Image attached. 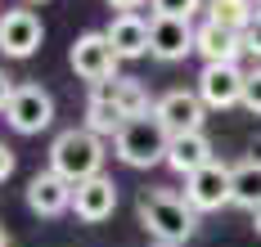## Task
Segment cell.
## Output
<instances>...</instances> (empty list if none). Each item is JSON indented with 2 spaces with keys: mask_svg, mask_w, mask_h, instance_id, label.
Here are the masks:
<instances>
[{
  "mask_svg": "<svg viewBox=\"0 0 261 247\" xmlns=\"http://www.w3.org/2000/svg\"><path fill=\"white\" fill-rule=\"evenodd\" d=\"M243 45H248V54H257V58H261V14H257V23L243 32Z\"/></svg>",
  "mask_w": 261,
  "mask_h": 247,
  "instance_id": "cell-22",
  "label": "cell"
},
{
  "mask_svg": "<svg viewBox=\"0 0 261 247\" xmlns=\"http://www.w3.org/2000/svg\"><path fill=\"white\" fill-rule=\"evenodd\" d=\"M149 247H180V243H158V238H153V243H149Z\"/></svg>",
  "mask_w": 261,
  "mask_h": 247,
  "instance_id": "cell-28",
  "label": "cell"
},
{
  "mask_svg": "<svg viewBox=\"0 0 261 247\" xmlns=\"http://www.w3.org/2000/svg\"><path fill=\"white\" fill-rule=\"evenodd\" d=\"M90 99H108V104H117L126 117H144V112H153L149 90H144L140 81H130V77H113V81L90 85Z\"/></svg>",
  "mask_w": 261,
  "mask_h": 247,
  "instance_id": "cell-16",
  "label": "cell"
},
{
  "mask_svg": "<svg viewBox=\"0 0 261 247\" xmlns=\"http://www.w3.org/2000/svg\"><path fill=\"white\" fill-rule=\"evenodd\" d=\"M257 9H261V5H257Z\"/></svg>",
  "mask_w": 261,
  "mask_h": 247,
  "instance_id": "cell-30",
  "label": "cell"
},
{
  "mask_svg": "<svg viewBox=\"0 0 261 247\" xmlns=\"http://www.w3.org/2000/svg\"><path fill=\"white\" fill-rule=\"evenodd\" d=\"M72 189L77 184L63 180L59 171H41L27 180V207L36 216H63V211H72Z\"/></svg>",
  "mask_w": 261,
  "mask_h": 247,
  "instance_id": "cell-10",
  "label": "cell"
},
{
  "mask_svg": "<svg viewBox=\"0 0 261 247\" xmlns=\"http://www.w3.org/2000/svg\"><path fill=\"white\" fill-rule=\"evenodd\" d=\"M126 121H130V117L117 108V104H108V99H90V104H86V131H95L99 139H104V135H117Z\"/></svg>",
  "mask_w": 261,
  "mask_h": 247,
  "instance_id": "cell-18",
  "label": "cell"
},
{
  "mask_svg": "<svg viewBox=\"0 0 261 247\" xmlns=\"http://www.w3.org/2000/svg\"><path fill=\"white\" fill-rule=\"evenodd\" d=\"M113 148H117V158L135 171H149V166L167 162V148H171V131L158 121L153 112H144V117H130L126 126L113 135Z\"/></svg>",
  "mask_w": 261,
  "mask_h": 247,
  "instance_id": "cell-3",
  "label": "cell"
},
{
  "mask_svg": "<svg viewBox=\"0 0 261 247\" xmlns=\"http://www.w3.org/2000/svg\"><path fill=\"white\" fill-rule=\"evenodd\" d=\"M0 247H9V234H5V225H0Z\"/></svg>",
  "mask_w": 261,
  "mask_h": 247,
  "instance_id": "cell-27",
  "label": "cell"
},
{
  "mask_svg": "<svg viewBox=\"0 0 261 247\" xmlns=\"http://www.w3.org/2000/svg\"><path fill=\"white\" fill-rule=\"evenodd\" d=\"M140 225L149 229V238H158V243H180L185 247L194 238V229H198V211L185 198L158 189V193L140 198Z\"/></svg>",
  "mask_w": 261,
  "mask_h": 247,
  "instance_id": "cell-1",
  "label": "cell"
},
{
  "mask_svg": "<svg viewBox=\"0 0 261 247\" xmlns=\"http://www.w3.org/2000/svg\"><path fill=\"white\" fill-rule=\"evenodd\" d=\"M194 50L207 58V63H234L248 45H243L239 32H230V27H221V23H212V18H203L198 32H194Z\"/></svg>",
  "mask_w": 261,
  "mask_h": 247,
  "instance_id": "cell-13",
  "label": "cell"
},
{
  "mask_svg": "<svg viewBox=\"0 0 261 247\" xmlns=\"http://www.w3.org/2000/svg\"><path fill=\"white\" fill-rule=\"evenodd\" d=\"M257 14L261 9L252 0H207V18L221 23V27H230V32H239V36L257 23Z\"/></svg>",
  "mask_w": 261,
  "mask_h": 247,
  "instance_id": "cell-17",
  "label": "cell"
},
{
  "mask_svg": "<svg viewBox=\"0 0 261 247\" xmlns=\"http://www.w3.org/2000/svg\"><path fill=\"white\" fill-rule=\"evenodd\" d=\"M41 18L32 14V9H9L5 18H0V50L9 58H32L36 54V45H41Z\"/></svg>",
  "mask_w": 261,
  "mask_h": 247,
  "instance_id": "cell-11",
  "label": "cell"
},
{
  "mask_svg": "<svg viewBox=\"0 0 261 247\" xmlns=\"http://www.w3.org/2000/svg\"><path fill=\"white\" fill-rule=\"evenodd\" d=\"M9 175H14V148H9V144H0V184H5Z\"/></svg>",
  "mask_w": 261,
  "mask_h": 247,
  "instance_id": "cell-23",
  "label": "cell"
},
{
  "mask_svg": "<svg viewBox=\"0 0 261 247\" xmlns=\"http://www.w3.org/2000/svg\"><path fill=\"white\" fill-rule=\"evenodd\" d=\"M243 85H248V72H239V63H203L198 72V99L207 108H234L243 104Z\"/></svg>",
  "mask_w": 261,
  "mask_h": 247,
  "instance_id": "cell-6",
  "label": "cell"
},
{
  "mask_svg": "<svg viewBox=\"0 0 261 247\" xmlns=\"http://www.w3.org/2000/svg\"><path fill=\"white\" fill-rule=\"evenodd\" d=\"M117 50L108 45L104 32H86V36H77V45H72V72H77L81 81L99 85V81H113L117 77Z\"/></svg>",
  "mask_w": 261,
  "mask_h": 247,
  "instance_id": "cell-5",
  "label": "cell"
},
{
  "mask_svg": "<svg viewBox=\"0 0 261 247\" xmlns=\"http://www.w3.org/2000/svg\"><path fill=\"white\" fill-rule=\"evenodd\" d=\"M203 112L207 104L189 90H167L162 99L153 104V117L171 131V135H189V131H203Z\"/></svg>",
  "mask_w": 261,
  "mask_h": 247,
  "instance_id": "cell-9",
  "label": "cell"
},
{
  "mask_svg": "<svg viewBox=\"0 0 261 247\" xmlns=\"http://www.w3.org/2000/svg\"><path fill=\"white\" fill-rule=\"evenodd\" d=\"M27 5H41V0H27Z\"/></svg>",
  "mask_w": 261,
  "mask_h": 247,
  "instance_id": "cell-29",
  "label": "cell"
},
{
  "mask_svg": "<svg viewBox=\"0 0 261 247\" xmlns=\"http://www.w3.org/2000/svg\"><path fill=\"white\" fill-rule=\"evenodd\" d=\"M212 139L203 131H189V135H171V148H167V166L171 171H180V175H194V171H203L212 166Z\"/></svg>",
  "mask_w": 261,
  "mask_h": 247,
  "instance_id": "cell-15",
  "label": "cell"
},
{
  "mask_svg": "<svg viewBox=\"0 0 261 247\" xmlns=\"http://www.w3.org/2000/svg\"><path fill=\"white\" fill-rule=\"evenodd\" d=\"M194 23L189 18H171V14H153L149 18V54L162 63H176L194 50Z\"/></svg>",
  "mask_w": 261,
  "mask_h": 247,
  "instance_id": "cell-8",
  "label": "cell"
},
{
  "mask_svg": "<svg viewBox=\"0 0 261 247\" xmlns=\"http://www.w3.org/2000/svg\"><path fill=\"white\" fill-rule=\"evenodd\" d=\"M243 108L261 117V68H252V72H248V85H243Z\"/></svg>",
  "mask_w": 261,
  "mask_h": 247,
  "instance_id": "cell-21",
  "label": "cell"
},
{
  "mask_svg": "<svg viewBox=\"0 0 261 247\" xmlns=\"http://www.w3.org/2000/svg\"><path fill=\"white\" fill-rule=\"evenodd\" d=\"M234 207L257 211L261 207V162H239L234 166Z\"/></svg>",
  "mask_w": 261,
  "mask_h": 247,
  "instance_id": "cell-19",
  "label": "cell"
},
{
  "mask_svg": "<svg viewBox=\"0 0 261 247\" xmlns=\"http://www.w3.org/2000/svg\"><path fill=\"white\" fill-rule=\"evenodd\" d=\"M203 9V0H153V14H171V18H194Z\"/></svg>",
  "mask_w": 261,
  "mask_h": 247,
  "instance_id": "cell-20",
  "label": "cell"
},
{
  "mask_svg": "<svg viewBox=\"0 0 261 247\" xmlns=\"http://www.w3.org/2000/svg\"><path fill=\"white\" fill-rule=\"evenodd\" d=\"M185 202L194 211H221L225 202H234V166L212 162L194 175H185Z\"/></svg>",
  "mask_w": 261,
  "mask_h": 247,
  "instance_id": "cell-4",
  "label": "cell"
},
{
  "mask_svg": "<svg viewBox=\"0 0 261 247\" xmlns=\"http://www.w3.org/2000/svg\"><path fill=\"white\" fill-rule=\"evenodd\" d=\"M14 90H18V85H14V77H5V72H0V112L9 108V99H14Z\"/></svg>",
  "mask_w": 261,
  "mask_h": 247,
  "instance_id": "cell-24",
  "label": "cell"
},
{
  "mask_svg": "<svg viewBox=\"0 0 261 247\" xmlns=\"http://www.w3.org/2000/svg\"><path fill=\"white\" fill-rule=\"evenodd\" d=\"M104 36H108V45L117 50V58H144L149 54V23L140 14H117L104 27Z\"/></svg>",
  "mask_w": 261,
  "mask_h": 247,
  "instance_id": "cell-14",
  "label": "cell"
},
{
  "mask_svg": "<svg viewBox=\"0 0 261 247\" xmlns=\"http://www.w3.org/2000/svg\"><path fill=\"white\" fill-rule=\"evenodd\" d=\"M5 121L18 131V135H41L54 121V99L41 90V85H18L9 108H5Z\"/></svg>",
  "mask_w": 261,
  "mask_h": 247,
  "instance_id": "cell-7",
  "label": "cell"
},
{
  "mask_svg": "<svg viewBox=\"0 0 261 247\" xmlns=\"http://www.w3.org/2000/svg\"><path fill=\"white\" fill-rule=\"evenodd\" d=\"M252 225H257V234H261V207H257V211H252Z\"/></svg>",
  "mask_w": 261,
  "mask_h": 247,
  "instance_id": "cell-26",
  "label": "cell"
},
{
  "mask_svg": "<svg viewBox=\"0 0 261 247\" xmlns=\"http://www.w3.org/2000/svg\"><path fill=\"white\" fill-rule=\"evenodd\" d=\"M50 171H59L63 180H90V175H104V139L86 126H72L63 135H54L50 144Z\"/></svg>",
  "mask_w": 261,
  "mask_h": 247,
  "instance_id": "cell-2",
  "label": "cell"
},
{
  "mask_svg": "<svg viewBox=\"0 0 261 247\" xmlns=\"http://www.w3.org/2000/svg\"><path fill=\"white\" fill-rule=\"evenodd\" d=\"M108 5H113V9H122V14H135L144 0H108Z\"/></svg>",
  "mask_w": 261,
  "mask_h": 247,
  "instance_id": "cell-25",
  "label": "cell"
},
{
  "mask_svg": "<svg viewBox=\"0 0 261 247\" xmlns=\"http://www.w3.org/2000/svg\"><path fill=\"white\" fill-rule=\"evenodd\" d=\"M72 211L77 220L86 225H99L117 211V184L108 180V175H90V180H81L77 189H72Z\"/></svg>",
  "mask_w": 261,
  "mask_h": 247,
  "instance_id": "cell-12",
  "label": "cell"
}]
</instances>
